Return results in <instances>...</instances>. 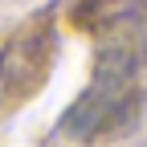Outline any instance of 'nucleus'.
I'll return each instance as SVG.
<instances>
[{
  "label": "nucleus",
  "instance_id": "nucleus-1",
  "mask_svg": "<svg viewBox=\"0 0 147 147\" xmlns=\"http://www.w3.org/2000/svg\"><path fill=\"white\" fill-rule=\"evenodd\" d=\"M143 69H147V0H131L127 8L110 16L94 78H90L86 94L69 106L61 131L74 139H94L127 123L139 98Z\"/></svg>",
  "mask_w": 147,
  "mask_h": 147
},
{
  "label": "nucleus",
  "instance_id": "nucleus-2",
  "mask_svg": "<svg viewBox=\"0 0 147 147\" xmlns=\"http://www.w3.org/2000/svg\"><path fill=\"white\" fill-rule=\"evenodd\" d=\"M49 53H53V37L49 29L29 33L21 41H12L0 57V110H12L16 102H25L37 86L45 82L49 69Z\"/></svg>",
  "mask_w": 147,
  "mask_h": 147
}]
</instances>
